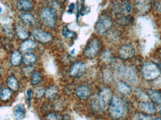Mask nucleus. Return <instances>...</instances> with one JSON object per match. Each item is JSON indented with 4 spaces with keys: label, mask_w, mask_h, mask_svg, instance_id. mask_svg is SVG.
I'll return each mask as SVG.
<instances>
[{
    "label": "nucleus",
    "mask_w": 161,
    "mask_h": 120,
    "mask_svg": "<svg viewBox=\"0 0 161 120\" xmlns=\"http://www.w3.org/2000/svg\"><path fill=\"white\" fill-rule=\"evenodd\" d=\"M14 114L16 120H23L26 115V111L24 105L21 104L17 105L14 108Z\"/></svg>",
    "instance_id": "13"
},
{
    "label": "nucleus",
    "mask_w": 161,
    "mask_h": 120,
    "mask_svg": "<svg viewBox=\"0 0 161 120\" xmlns=\"http://www.w3.org/2000/svg\"><path fill=\"white\" fill-rule=\"evenodd\" d=\"M112 22L109 17L106 15L101 16L95 26L96 32L99 35H103L111 28Z\"/></svg>",
    "instance_id": "3"
},
{
    "label": "nucleus",
    "mask_w": 161,
    "mask_h": 120,
    "mask_svg": "<svg viewBox=\"0 0 161 120\" xmlns=\"http://www.w3.org/2000/svg\"><path fill=\"white\" fill-rule=\"evenodd\" d=\"M112 99V92L110 90L105 88L101 90L99 93L98 101L102 110H105L109 106Z\"/></svg>",
    "instance_id": "7"
},
{
    "label": "nucleus",
    "mask_w": 161,
    "mask_h": 120,
    "mask_svg": "<svg viewBox=\"0 0 161 120\" xmlns=\"http://www.w3.org/2000/svg\"><path fill=\"white\" fill-rule=\"evenodd\" d=\"M2 12V8L1 7V6H0V13H1V12Z\"/></svg>",
    "instance_id": "39"
},
{
    "label": "nucleus",
    "mask_w": 161,
    "mask_h": 120,
    "mask_svg": "<svg viewBox=\"0 0 161 120\" xmlns=\"http://www.w3.org/2000/svg\"><path fill=\"white\" fill-rule=\"evenodd\" d=\"M160 115L161 116V107H160Z\"/></svg>",
    "instance_id": "40"
},
{
    "label": "nucleus",
    "mask_w": 161,
    "mask_h": 120,
    "mask_svg": "<svg viewBox=\"0 0 161 120\" xmlns=\"http://www.w3.org/2000/svg\"><path fill=\"white\" fill-rule=\"evenodd\" d=\"M42 79V77L39 72L35 71L32 74L31 82L33 85H37L41 81Z\"/></svg>",
    "instance_id": "26"
},
{
    "label": "nucleus",
    "mask_w": 161,
    "mask_h": 120,
    "mask_svg": "<svg viewBox=\"0 0 161 120\" xmlns=\"http://www.w3.org/2000/svg\"><path fill=\"white\" fill-rule=\"evenodd\" d=\"M7 85L10 89L14 91H17L19 89V85L18 80L14 76H10L7 80Z\"/></svg>",
    "instance_id": "21"
},
{
    "label": "nucleus",
    "mask_w": 161,
    "mask_h": 120,
    "mask_svg": "<svg viewBox=\"0 0 161 120\" xmlns=\"http://www.w3.org/2000/svg\"><path fill=\"white\" fill-rule=\"evenodd\" d=\"M109 112L114 119L120 118L124 113V106L122 100L119 97H114L109 105Z\"/></svg>",
    "instance_id": "2"
},
{
    "label": "nucleus",
    "mask_w": 161,
    "mask_h": 120,
    "mask_svg": "<svg viewBox=\"0 0 161 120\" xmlns=\"http://www.w3.org/2000/svg\"><path fill=\"white\" fill-rule=\"evenodd\" d=\"M86 70V66L82 62H77L75 63L71 70V74L73 76L78 77L82 75Z\"/></svg>",
    "instance_id": "10"
},
{
    "label": "nucleus",
    "mask_w": 161,
    "mask_h": 120,
    "mask_svg": "<svg viewBox=\"0 0 161 120\" xmlns=\"http://www.w3.org/2000/svg\"><path fill=\"white\" fill-rule=\"evenodd\" d=\"M11 95L12 92L10 89L4 88L2 89L0 92V99L3 102H7L11 98Z\"/></svg>",
    "instance_id": "23"
},
{
    "label": "nucleus",
    "mask_w": 161,
    "mask_h": 120,
    "mask_svg": "<svg viewBox=\"0 0 161 120\" xmlns=\"http://www.w3.org/2000/svg\"><path fill=\"white\" fill-rule=\"evenodd\" d=\"M17 5L19 9L25 11H29L33 7L32 3L29 1H19Z\"/></svg>",
    "instance_id": "19"
},
{
    "label": "nucleus",
    "mask_w": 161,
    "mask_h": 120,
    "mask_svg": "<svg viewBox=\"0 0 161 120\" xmlns=\"http://www.w3.org/2000/svg\"><path fill=\"white\" fill-rule=\"evenodd\" d=\"M151 2L149 1H140L137 2L136 7L139 13L146 14L149 12L151 7Z\"/></svg>",
    "instance_id": "12"
},
{
    "label": "nucleus",
    "mask_w": 161,
    "mask_h": 120,
    "mask_svg": "<svg viewBox=\"0 0 161 120\" xmlns=\"http://www.w3.org/2000/svg\"><path fill=\"white\" fill-rule=\"evenodd\" d=\"M100 49L99 41L94 39L90 41L83 51V55L87 59H93L97 56Z\"/></svg>",
    "instance_id": "4"
},
{
    "label": "nucleus",
    "mask_w": 161,
    "mask_h": 120,
    "mask_svg": "<svg viewBox=\"0 0 161 120\" xmlns=\"http://www.w3.org/2000/svg\"><path fill=\"white\" fill-rule=\"evenodd\" d=\"M135 50L134 47L130 44L122 45L118 50V54L122 59L127 60L134 56Z\"/></svg>",
    "instance_id": "8"
},
{
    "label": "nucleus",
    "mask_w": 161,
    "mask_h": 120,
    "mask_svg": "<svg viewBox=\"0 0 161 120\" xmlns=\"http://www.w3.org/2000/svg\"><path fill=\"white\" fill-rule=\"evenodd\" d=\"M117 72L119 75L131 83H134L137 80V74L134 69L131 67L119 66L117 68Z\"/></svg>",
    "instance_id": "6"
},
{
    "label": "nucleus",
    "mask_w": 161,
    "mask_h": 120,
    "mask_svg": "<svg viewBox=\"0 0 161 120\" xmlns=\"http://www.w3.org/2000/svg\"><path fill=\"white\" fill-rule=\"evenodd\" d=\"M47 120H62V117L57 114L52 113L47 116Z\"/></svg>",
    "instance_id": "31"
},
{
    "label": "nucleus",
    "mask_w": 161,
    "mask_h": 120,
    "mask_svg": "<svg viewBox=\"0 0 161 120\" xmlns=\"http://www.w3.org/2000/svg\"><path fill=\"white\" fill-rule=\"evenodd\" d=\"M0 89H1V85H0Z\"/></svg>",
    "instance_id": "41"
},
{
    "label": "nucleus",
    "mask_w": 161,
    "mask_h": 120,
    "mask_svg": "<svg viewBox=\"0 0 161 120\" xmlns=\"http://www.w3.org/2000/svg\"><path fill=\"white\" fill-rule=\"evenodd\" d=\"M155 120H161V118H156Z\"/></svg>",
    "instance_id": "38"
},
{
    "label": "nucleus",
    "mask_w": 161,
    "mask_h": 120,
    "mask_svg": "<svg viewBox=\"0 0 161 120\" xmlns=\"http://www.w3.org/2000/svg\"><path fill=\"white\" fill-rule=\"evenodd\" d=\"M139 108L143 112L148 114H153L156 112V108L152 103L141 102L139 104Z\"/></svg>",
    "instance_id": "11"
},
{
    "label": "nucleus",
    "mask_w": 161,
    "mask_h": 120,
    "mask_svg": "<svg viewBox=\"0 0 161 120\" xmlns=\"http://www.w3.org/2000/svg\"><path fill=\"white\" fill-rule=\"evenodd\" d=\"M42 19L45 25L48 27H53L56 22L55 13L53 9L51 8H44L42 10L41 14Z\"/></svg>",
    "instance_id": "5"
},
{
    "label": "nucleus",
    "mask_w": 161,
    "mask_h": 120,
    "mask_svg": "<svg viewBox=\"0 0 161 120\" xmlns=\"http://www.w3.org/2000/svg\"><path fill=\"white\" fill-rule=\"evenodd\" d=\"M134 21V18L131 16H124L119 18L117 20V23L123 26H126L132 23Z\"/></svg>",
    "instance_id": "22"
},
{
    "label": "nucleus",
    "mask_w": 161,
    "mask_h": 120,
    "mask_svg": "<svg viewBox=\"0 0 161 120\" xmlns=\"http://www.w3.org/2000/svg\"><path fill=\"white\" fill-rule=\"evenodd\" d=\"M35 47L36 44L31 40H25L21 45V49L24 51L30 50Z\"/></svg>",
    "instance_id": "25"
},
{
    "label": "nucleus",
    "mask_w": 161,
    "mask_h": 120,
    "mask_svg": "<svg viewBox=\"0 0 161 120\" xmlns=\"http://www.w3.org/2000/svg\"><path fill=\"white\" fill-rule=\"evenodd\" d=\"M21 19L25 23H32L35 22V18L31 14L28 13L22 14L20 16Z\"/></svg>",
    "instance_id": "27"
},
{
    "label": "nucleus",
    "mask_w": 161,
    "mask_h": 120,
    "mask_svg": "<svg viewBox=\"0 0 161 120\" xmlns=\"http://www.w3.org/2000/svg\"><path fill=\"white\" fill-rule=\"evenodd\" d=\"M125 9L128 12H130V10H131V7L129 4H126V5Z\"/></svg>",
    "instance_id": "35"
},
{
    "label": "nucleus",
    "mask_w": 161,
    "mask_h": 120,
    "mask_svg": "<svg viewBox=\"0 0 161 120\" xmlns=\"http://www.w3.org/2000/svg\"><path fill=\"white\" fill-rule=\"evenodd\" d=\"M32 91L31 89H28L27 91V100L28 102H30L31 101V95H32Z\"/></svg>",
    "instance_id": "33"
},
{
    "label": "nucleus",
    "mask_w": 161,
    "mask_h": 120,
    "mask_svg": "<svg viewBox=\"0 0 161 120\" xmlns=\"http://www.w3.org/2000/svg\"><path fill=\"white\" fill-rule=\"evenodd\" d=\"M75 4L71 3L69 6V10H68V12L69 14H71L72 13V11L74 9Z\"/></svg>",
    "instance_id": "34"
},
{
    "label": "nucleus",
    "mask_w": 161,
    "mask_h": 120,
    "mask_svg": "<svg viewBox=\"0 0 161 120\" xmlns=\"http://www.w3.org/2000/svg\"><path fill=\"white\" fill-rule=\"evenodd\" d=\"M22 60V55L19 50H15L11 57V62L14 66H19Z\"/></svg>",
    "instance_id": "20"
},
{
    "label": "nucleus",
    "mask_w": 161,
    "mask_h": 120,
    "mask_svg": "<svg viewBox=\"0 0 161 120\" xmlns=\"http://www.w3.org/2000/svg\"><path fill=\"white\" fill-rule=\"evenodd\" d=\"M62 34L65 37L71 38L75 37V34L72 31H70L67 26H64L62 29Z\"/></svg>",
    "instance_id": "28"
},
{
    "label": "nucleus",
    "mask_w": 161,
    "mask_h": 120,
    "mask_svg": "<svg viewBox=\"0 0 161 120\" xmlns=\"http://www.w3.org/2000/svg\"><path fill=\"white\" fill-rule=\"evenodd\" d=\"M133 120H151L150 116L142 113H137L133 117Z\"/></svg>",
    "instance_id": "29"
},
{
    "label": "nucleus",
    "mask_w": 161,
    "mask_h": 120,
    "mask_svg": "<svg viewBox=\"0 0 161 120\" xmlns=\"http://www.w3.org/2000/svg\"><path fill=\"white\" fill-rule=\"evenodd\" d=\"M142 74L145 79L147 80H152L159 76L161 70L156 63L148 61L146 62L143 66Z\"/></svg>",
    "instance_id": "1"
},
{
    "label": "nucleus",
    "mask_w": 161,
    "mask_h": 120,
    "mask_svg": "<svg viewBox=\"0 0 161 120\" xmlns=\"http://www.w3.org/2000/svg\"><path fill=\"white\" fill-rule=\"evenodd\" d=\"M102 60L106 62L110 61L112 59V55L110 52L108 50H106L101 55Z\"/></svg>",
    "instance_id": "30"
},
{
    "label": "nucleus",
    "mask_w": 161,
    "mask_h": 120,
    "mask_svg": "<svg viewBox=\"0 0 161 120\" xmlns=\"http://www.w3.org/2000/svg\"><path fill=\"white\" fill-rule=\"evenodd\" d=\"M58 89L56 86L49 87L44 92L45 97L48 99H53L56 96L58 93Z\"/></svg>",
    "instance_id": "16"
},
{
    "label": "nucleus",
    "mask_w": 161,
    "mask_h": 120,
    "mask_svg": "<svg viewBox=\"0 0 161 120\" xmlns=\"http://www.w3.org/2000/svg\"><path fill=\"white\" fill-rule=\"evenodd\" d=\"M156 8H157L158 10H159L160 11H161V5H160V3H157L156 6Z\"/></svg>",
    "instance_id": "36"
},
{
    "label": "nucleus",
    "mask_w": 161,
    "mask_h": 120,
    "mask_svg": "<svg viewBox=\"0 0 161 120\" xmlns=\"http://www.w3.org/2000/svg\"><path fill=\"white\" fill-rule=\"evenodd\" d=\"M117 89L118 91L123 94H127L131 91V89L128 84L123 81L118 82Z\"/></svg>",
    "instance_id": "17"
},
{
    "label": "nucleus",
    "mask_w": 161,
    "mask_h": 120,
    "mask_svg": "<svg viewBox=\"0 0 161 120\" xmlns=\"http://www.w3.org/2000/svg\"><path fill=\"white\" fill-rule=\"evenodd\" d=\"M16 32L18 37L20 39H25L29 37V32L21 25H18L16 27Z\"/></svg>",
    "instance_id": "18"
},
{
    "label": "nucleus",
    "mask_w": 161,
    "mask_h": 120,
    "mask_svg": "<svg viewBox=\"0 0 161 120\" xmlns=\"http://www.w3.org/2000/svg\"><path fill=\"white\" fill-rule=\"evenodd\" d=\"M147 94L149 98L157 104H161V92L155 90L147 89L146 91Z\"/></svg>",
    "instance_id": "14"
},
{
    "label": "nucleus",
    "mask_w": 161,
    "mask_h": 120,
    "mask_svg": "<svg viewBox=\"0 0 161 120\" xmlns=\"http://www.w3.org/2000/svg\"><path fill=\"white\" fill-rule=\"evenodd\" d=\"M76 94L80 99L86 100L90 96L91 91L87 86H81L77 88Z\"/></svg>",
    "instance_id": "15"
},
{
    "label": "nucleus",
    "mask_w": 161,
    "mask_h": 120,
    "mask_svg": "<svg viewBox=\"0 0 161 120\" xmlns=\"http://www.w3.org/2000/svg\"><path fill=\"white\" fill-rule=\"evenodd\" d=\"M159 55L160 58L161 59V50L159 52Z\"/></svg>",
    "instance_id": "37"
},
{
    "label": "nucleus",
    "mask_w": 161,
    "mask_h": 120,
    "mask_svg": "<svg viewBox=\"0 0 161 120\" xmlns=\"http://www.w3.org/2000/svg\"><path fill=\"white\" fill-rule=\"evenodd\" d=\"M0 120H1V116H0Z\"/></svg>",
    "instance_id": "42"
},
{
    "label": "nucleus",
    "mask_w": 161,
    "mask_h": 120,
    "mask_svg": "<svg viewBox=\"0 0 161 120\" xmlns=\"http://www.w3.org/2000/svg\"><path fill=\"white\" fill-rule=\"evenodd\" d=\"M43 90L42 89H39L36 92V96L38 98H40V97H41L42 95H43Z\"/></svg>",
    "instance_id": "32"
},
{
    "label": "nucleus",
    "mask_w": 161,
    "mask_h": 120,
    "mask_svg": "<svg viewBox=\"0 0 161 120\" xmlns=\"http://www.w3.org/2000/svg\"><path fill=\"white\" fill-rule=\"evenodd\" d=\"M36 60V57L33 54L26 53L23 57V61L27 65L34 64Z\"/></svg>",
    "instance_id": "24"
},
{
    "label": "nucleus",
    "mask_w": 161,
    "mask_h": 120,
    "mask_svg": "<svg viewBox=\"0 0 161 120\" xmlns=\"http://www.w3.org/2000/svg\"><path fill=\"white\" fill-rule=\"evenodd\" d=\"M33 36L36 40L42 43H48L53 39V36L50 33L40 30L34 31Z\"/></svg>",
    "instance_id": "9"
}]
</instances>
